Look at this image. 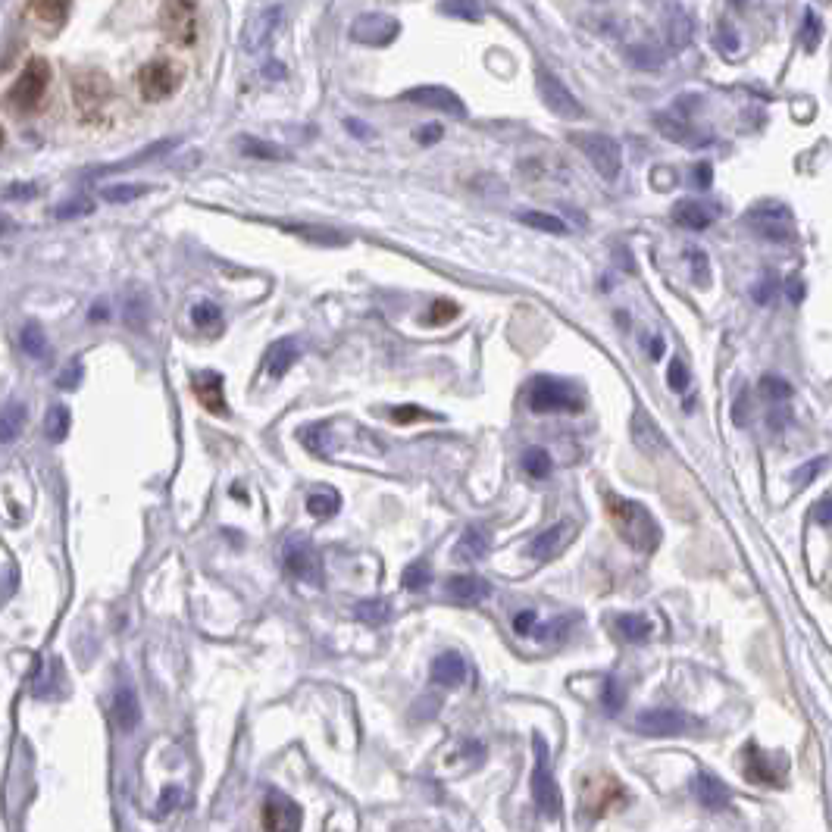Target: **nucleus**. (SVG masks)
<instances>
[{
    "instance_id": "nucleus-45",
    "label": "nucleus",
    "mask_w": 832,
    "mask_h": 832,
    "mask_svg": "<svg viewBox=\"0 0 832 832\" xmlns=\"http://www.w3.org/2000/svg\"><path fill=\"white\" fill-rule=\"evenodd\" d=\"M88 213H94V201H88V198H72L54 210L57 219H76V216H88Z\"/></svg>"
},
{
    "instance_id": "nucleus-20",
    "label": "nucleus",
    "mask_w": 832,
    "mask_h": 832,
    "mask_svg": "<svg viewBox=\"0 0 832 832\" xmlns=\"http://www.w3.org/2000/svg\"><path fill=\"white\" fill-rule=\"evenodd\" d=\"M113 720L122 732H132L141 720V707H138V695L132 685H119L113 695Z\"/></svg>"
},
{
    "instance_id": "nucleus-44",
    "label": "nucleus",
    "mask_w": 832,
    "mask_h": 832,
    "mask_svg": "<svg viewBox=\"0 0 832 832\" xmlns=\"http://www.w3.org/2000/svg\"><path fill=\"white\" fill-rule=\"evenodd\" d=\"M761 395L767 401H786L792 398V385L782 376H761Z\"/></svg>"
},
{
    "instance_id": "nucleus-56",
    "label": "nucleus",
    "mask_w": 832,
    "mask_h": 832,
    "mask_svg": "<svg viewBox=\"0 0 832 832\" xmlns=\"http://www.w3.org/2000/svg\"><path fill=\"white\" fill-rule=\"evenodd\" d=\"M535 626V610H520L517 620H513V629H517L520 635H529Z\"/></svg>"
},
{
    "instance_id": "nucleus-64",
    "label": "nucleus",
    "mask_w": 832,
    "mask_h": 832,
    "mask_svg": "<svg viewBox=\"0 0 832 832\" xmlns=\"http://www.w3.org/2000/svg\"><path fill=\"white\" fill-rule=\"evenodd\" d=\"M0 144H4V132H0Z\"/></svg>"
},
{
    "instance_id": "nucleus-12",
    "label": "nucleus",
    "mask_w": 832,
    "mask_h": 832,
    "mask_svg": "<svg viewBox=\"0 0 832 832\" xmlns=\"http://www.w3.org/2000/svg\"><path fill=\"white\" fill-rule=\"evenodd\" d=\"M304 814L301 807L285 795H269L263 807V826L266 832H301Z\"/></svg>"
},
{
    "instance_id": "nucleus-10",
    "label": "nucleus",
    "mask_w": 832,
    "mask_h": 832,
    "mask_svg": "<svg viewBox=\"0 0 832 832\" xmlns=\"http://www.w3.org/2000/svg\"><path fill=\"white\" fill-rule=\"evenodd\" d=\"M47 85H51V66L47 60L35 57L26 69H22V76L16 79V85L10 88V104L16 110H35L38 101L44 97Z\"/></svg>"
},
{
    "instance_id": "nucleus-2",
    "label": "nucleus",
    "mask_w": 832,
    "mask_h": 832,
    "mask_svg": "<svg viewBox=\"0 0 832 832\" xmlns=\"http://www.w3.org/2000/svg\"><path fill=\"white\" fill-rule=\"evenodd\" d=\"M526 407L532 413H576L585 407V395L567 379L535 376L526 385Z\"/></svg>"
},
{
    "instance_id": "nucleus-28",
    "label": "nucleus",
    "mask_w": 832,
    "mask_h": 832,
    "mask_svg": "<svg viewBox=\"0 0 832 832\" xmlns=\"http://www.w3.org/2000/svg\"><path fill=\"white\" fill-rule=\"evenodd\" d=\"M617 632H620V639L626 642H648L651 639V632H654V623L642 614H623L617 617Z\"/></svg>"
},
{
    "instance_id": "nucleus-1",
    "label": "nucleus",
    "mask_w": 832,
    "mask_h": 832,
    "mask_svg": "<svg viewBox=\"0 0 832 832\" xmlns=\"http://www.w3.org/2000/svg\"><path fill=\"white\" fill-rule=\"evenodd\" d=\"M604 510L610 523H614L617 535L635 551H654L660 545V529L654 523V517L648 513V507H642L639 501L623 498L617 492H610L604 498Z\"/></svg>"
},
{
    "instance_id": "nucleus-25",
    "label": "nucleus",
    "mask_w": 832,
    "mask_h": 832,
    "mask_svg": "<svg viewBox=\"0 0 832 832\" xmlns=\"http://www.w3.org/2000/svg\"><path fill=\"white\" fill-rule=\"evenodd\" d=\"M695 795L707 811H723V807H729V789L711 773H701L695 779Z\"/></svg>"
},
{
    "instance_id": "nucleus-24",
    "label": "nucleus",
    "mask_w": 832,
    "mask_h": 832,
    "mask_svg": "<svg viewBox=\"0 0 832 832\" xmlns=\"http://www.w3.org/2000/svg\"><path fill=\"white\" fill-rule=\"evenodd\" d=\"M467 679V664L457 651H445L432 660V682L438 685H460Z\"/></svg>"
},
{
    "instance_id": "nucleus-13",
    "label": "nucleus",
    "mask_w": 832,
    "mask_h": 832,
    "mask_svg": "<svg viewBox=\"0 0 832 832\" xmlns=\"http://www.w3.org/2000/svg\"><path fill=\"white\" fill-rule=\"evenodd\" d=\"M573 535H576V526L573 523H554V526H548L545 532H538L532 542H529V548H526V554L532 557V560H538V564H545V560H554L560 551H564L570 542H573Z\"/></svg>"
},
{
    "instance_id": "nucleus-15",
    "label": "nucleus",
    "mask_w": 832,
    "mask_h": 832,
    "mask_svg": "<svg viewBox=\"0 0 832 832\" xmlns=\"http://www.w3.org/2000/svg\"><path fill=\"white\" fill-rule=\"evenodd\" d=\"M398 35V19L395 16H385V13H366L354 22V29H351V38L360 41V44H388V41H395Z\"/></svg>"
},
{
    "instance_id": "nucleus-50",
    "label": "nucleus",
    "mask_w": 832,
    "mask_h": 832,
    "mask_svg": "<svg viewBox=\"0 0 832 832\" xmlns=\"http://www.w3.org/2000/svg\"><path fill=\"white\" fill-rule=\"evenodd\" d=\"M717 44H720V51H723L726 57H732V54L739 51V35L732 32L729 26H720V29H717Z\"/></svg>"
},
{
    "instance_id": "nucleus-31",
    "label": "nucleus",
    "mask_w": 832,
    "mask_h": 832,
    "mask_svg": "<svg viewBox=\"0 0 832 832\" xmlns=\"http://www.w3.org/2000/svg\"><path fill=\"white\" fill-rule=\"evenodd\" d=\"M523 470H526V476H532V479H548L551 470H554L551 454H548L545 448H529V451L523 454Z\"/></svg>"
},
{
    "instance_id": "nucleus-53",
    "label": "nucleus",
    "mask_w": 832,
    "mask_h": 832,
    "mask_svg": "<svg viewBox=\"0 0 832 832\" xmlns=\"http://www.w3.org/2000/svg\"><path fill=\"white\" fill-rule=\"evenodd\" d=\"M711 182H714V169H711V163H698L695 169H692V185L695 188H711Z\"/></svg>"
},
{
    "instance_id": "nucleus-46",
    "label": "nucleus",
    "mask_w": 832,
    "mask_h": 832,
    "mask_svg": "<svg viewBox=\"0 0 832 832\" xmlns=\"http://www.w3.org/2000/svg\"><path fill=\"white\" fill-rule=\"evenodd\" d=\"M454 316H457V304H451V301H435V304L429 307V313H426V323L442 326V323L454 320Z\"/></svg>"
},
{
    "instance_id": "nucleus-42",
    "label": "nucleus",
    "mask_w": 832,
    "mask_h": 832,
    "mask_svg": "<svg viewBox=\"0 0 832 832\" xmlns=\"http://www.w3.org/2000/svg\"><path fill=\"white\" fill-rule=\"evenodd\" d=\"M151 188L148 185H110L101 191V198L110 201V204H129L135 198H141V194H148Z\"/></svg>"
},
{
    "instance_id": "nucleus-23",
    "label": "nucleus",
    "mask_w": 832,
    "mask_h": 832,
    "mask_svg": "<svg viewBox=\"0 0 832 832\" xmlns=\"http://www.w3.org/2000/svg\"><path fill=\"white\" fill-rule=\"evenodd\" d=\"M492 548V532L485 526H470L467 532L460 535V542L454 545V557L457 560H482Z\"/></svg>"
},
{
    "instance_id": "nucleus-11",
    "label": "nucleus",
    "mask_w": 832,
    "mask_h": 832,
    "mask_svg": "<svg viewBox=\"0 0 832 832\" xmlns=\"http://www.w3.org/2000/svg\"><path fill=\"white\" fill-rule=\"evenodd\" d=\"M285 22V7H263L260 13H254L248 19V26H244V35H241V47H244V54H260L269 47V41H273V35L279 32V26Z\"/></svg>"
},
{
    "instance_id": "nucleus-63",
    "label": "nucleus",
    "mask_w": 832,
    "mask_h": 832,
    "mask_svg": "<svg viewBox=\"0 0 832 832\" xmlns=\"http://www.w3.org/2000/svg\"><path fill=\"white\" fill-rule=\"evenodd\" d=\"M10 232H16V223L10 216H0V235H10Z\"/></svg>"
},
{
    "instance_id": "nucleus-48",
    "label": "nucleus",
    "mask_w": 832,
    "mask_h": 832,
    "mask_svg": "<svg viewBox=\"0 0 832 832\" xmlns=\"http://www.w3.org/2000/svg\"><path fill=\"white\" fill-rule=\"evenodd\" d=\"M667 385H670L673 391H685V385H689V370H685L682 360H673V363H670Z\"/></svg>"
},
{
    "instance_id": "nucleus-38",
    "label": "nucleus",
    "mask_w": 832,
    "mask_h": 832,
    "mask_svg": "<svg viewBox=\"0 0 832 832\" xmlns=\"http://www.w3.org/2000/svg\"><path fill=\"white\" fill-rule=\"evenodd\" d=\"M685 260H689V266H692V282L698 288L711 285V260H707V254L701 248H685Z\"/></svg>"
},
{
    "instance_id": "nucleus-29",
    "label": "nucleus",
    "mask_w": 832,
    "mask_h": 832,
    "mask_svg": "<svg viewBox=\"0 0 832 832\" xmlns=\"http://www.w3.org/2000/svg\"><path fill=\"white\" fill-rule=\"evenodd\" d=\"M238 148H241L244 157H254V160H288L291 157L285 148H279V144L260 141V138H251V135L238 138Z\"/></svg>"
},
{
    "instance_id": "nucleus-6",
    "label": "nucleus",
    "mask_w": 832,
    "mask_h": 832,
    "mask_svg": "<svg viewBox=\"0 0 832 832\" xmlns=\"http://www.w3.org/2000/svg\"><path fill=\"white\" fill-rule=\"evenodd\" d=\"M748 223L754 226L757 235L767 241H776V244H786L795 238V219H792L789 207L779 201H764V204L751 207Z\"/></svg>"
},
{
    "instance_id": "nucleus-59",
    "label": "nucleus",
    "mask_w": 832,
    "mask_h": 832,
    "mask_svg": "<svg viewBox=\"0 0 832 832\" xmlns=\"http://www.w3.org/2000/svg\"><path fill=\"white\" fill-rule=\"evenodd\" d=\"M811 517H814L820 526H829V498H820V501H817V507H814Z\"/></svg>"
},
{
    "instance_id": "nucleus-22",
    "label": "nucleus",
    "mask_w": 832,
    "mask_h": 832,
    "mask_svg": "<svg viewBox=\"0 0 832 832\" xmlns=\"http://www.w3.org/2000/svg\"><path fill=\"white\" fill-rule=\"evenodd\" d=\"M632 442H635V448L645 451V454H660V451H667L664 435L657 432V426L648 420V413H645V410H635V416H632Z\"/></svg>"
},
{
    "instance_id": "nucleus-27",
    "label": "nucleus",
    "mask_w": 832,
    "mask_h": 832,
    "mask_svg": "<svg viewBox=\"0 0 832 832\" xmlns=\"http://www.w3.org/2000/svg\"><path fill=\"white\" fill-rule=\"evenodd\" d=\"M692 35H695L692 16L685 13L682 7H673L670 26H667V38H670V47H673V51H682V47H689V44H692Z\"/></svg>"
},
{
    "instance_id": "nucleus-36",
    "label": "nucleus",
    "mask_w": 832,
    "mask_h": 832,
    "mask_svg": "<svg viewBox=\"0 0 832 832\" xmlns=\"http://www.w3.org/2000/svg\"><path fill=\"white\" fill-rule=\"evenodd\" d=\"M191 323L198 326V329H204V332H216L219 326H223V310H219L216 304H210V301H201V304H194L191 307Z\"/></svg>"
},
{
    "instance_id": "nucleus-30",
    "label": "nucleus",
    "mask_w": 832,
    "mask_h": 832,
    "mask_svg": "<svg viewBox=\"0 0 832 832\" xmlns=\"http://www.w3.org/2000/svg\"><path fill=\"white\" fill-rule=\"evenodd\" d=\"M520 219H523L526 226L538 229V232H551V235H567L570 232V226L564 223V219L551 216V213H542V210H526V213H520Z\"/></svg>"
},
{
    "instance_id": "nucleus-62",
    "label": "nucleus",
    "mask_w": 832,
    "mask_h": 832,
    "mask_svg": "<svg viewBox=\"0 0 832 832\" xmlns=\"http://www.w3.org/2000/svg\"><path fill=\"white\" fill-rule=\"evenodd\" d=\"M438 138H442V126H426V129L420 132V141H423V144L438 141Z\"/></svg>"
},
{
    "instance_id": "nucleus-55",
    "label": "nucleus",
    "mask_w": 832,
    "mask_h": 832,
    "mask_svg": "<svg viewBox=\"0 0 832 832\" xmlns=\"http://www.w3.org/2000/svg\"><path fill=\"white\" fill-rule=\"evenodd\" d=\"M35 191H38V185H32V182H19V185H10V188L4 191V201H16V198H35Z\"/></svg>"
},
{
    "instance_id": "nucleus-43",
    "label": "nucleus",
    "mask_w": 832,
    "mask_h": 832,
    "mask_svg": "<svg viewBox=\"0 0 832 832\" xmlns=\"http://www.w3.org/2000/svg\"><path fill=\"white\" fill-rule=\"evenodd\" d=\"M429 582H432V573H429V567L423 564V560H416V564H410L404 570V589L407 592H426Z\"/></svg>"
},
{
    "instance_id": "nucleus-49",
    "label": "nucleus",
    "mask_w": 832,
    "mask_h": 832,
    "mask_svg": "<svg viewBox=\"0 0 832 832\" xmlns=\"http://www.w3.org/2000/svg\"><path fill=\"white\" fill-rule=\"evenodd\" d=\"M632 63H639V66H660L664 63V54H657L654 47H632Z\"/></svg>"
},
{
    "instance_id": "nucleus-54",
    "label": "nucleus",
    "mask_w": 832,
    "mask_h": 832,
    "mask_svg": "<svg viewBox=\"0 0 832 832\" xmlns=\"http://www.w3.org/2000/svg\"><path fill=\"white\" fill-rule=\"evenodd\" d=\"M66 10H69L66 4H35L32 7L35 16H44V19H51V22H60L66 16Z\"/></svg>"
},
{
    "instance_id": "nucleus-34",
    "label": "nucleus",
    "mask_w": 832,
    "mask_h": 832,
    "mask_svg": "<svg viewBox=\"0 0 832 832\" xmlns=\"http://www.w3.org/2000/svg\"><path fill=\"white\" fill-rule=\"evenodd\" d=\"M307 510H310V517H316V520H329L341 510V501H338L335 492H313V495H307Z\"/></svg>"
},
{
    "instance_id": "nucleus-18",
    "label": "nucleus",
    "mask_w": 832,
    "mask_h": 832,
    "mask_svg": "<svg viewBox=\"0 0 832 832\" xmlns=\"http://www.w3.org/2000/svg\"><path fill=\"white\" fill-rule=\"evenodd\" d=\"M191 388L198 401L210 410V413H226V395H223V376L204 370V373H194Z\"/></svg>"
},
{
    "instance_id": "nucleus-39",
    "label": "nucleus",
    "mask_w": 832,
    "mask_h": 832,
    "mask_svg": "<svg viewBox=\"0 0 832 832\" xmlns=\"http://www.w3.org/2000/svg\"><path fill=\"white\" fill-rule=\"evenodd\" d=\"M657 132H664L667 138H673V141H679V144H701V141H704V138L695 135L689 126H682V122H673V119H667V116L657 119Z\"/></svg>"
},
{
    "instance_id": "nucleus-58",
    "label": "nucleus",
    "mask_w": 832,
    "mask_h": 832,
    "mask_svg": "<svg viewBox=\"0 0 832 832\" xmlns=\"http://www.w3.org/2000/svg\"><path fill=\"white\" fill-rule=\"evenodd\" d=\"M79 379H82V366H76V370H72V366H69V370L63 373V379H60L57 385H60V388H76V385H79Z\"/></svg>"
},
{
    "instance_id": "nucleus-5",
    "label": "nucleus",
    "mask_w": 832,
    "mask_h": 832,
    "mask_svg": "<svg viewBox=\"0 0 832 832\" xmlns=\"http://www.w3.org/2000/svg\"><path fill=\"white\" fill-rule=\"evenodd\" d=\"M282 564L291 576H298L301 582H323V554L316 551V545L304 535H288L282 542Z\"/></svg>"
},
{
    "instance_id": "nucleus-19",
    "label": "nucleus",
    "mask_w": 832,
    "mask_h": 832,
    "mask_svg": "<svg viewBox=\"0 0 832 832\" xmlns=\"http://www.w3.org/2000/svg\"><path fill=\"white\" fill-rule=\"evenodd\" d=\"M492 595V582H485L482 576H451L448 579V598L460 604H479Z\"/></svg>"
},
{
    "instance_id": "nucleus-41",
    "label": "nucleus",
    "mask_w": 832,
    "mask_h": 832,
    "mask_svg": "<svg viewBox=\"0 0 832 832\" xmlns=\"http://www.w3.org/2000/svg\"><path fill=\"white\" fill-rule=\"evenodd\" d=\"M601 704H604V711L607 714H620L623 711V704H626V692H623V685L617 676H610L604 682V689H601Z\"/></svg>"
},
{
    "instance_id": "nucleus-8",
    "label": "nucleus",
    "mask_w": 832,
    "mask_h": 832,
    "mask_svg": "<svg viewBox=\"0 0 832 832\" xmlns=\"http://www.w3.org/2000/svg\"><path fill=\"white\" fill-rule=\"evenodd\" d=\"M698 720L689 717L679 707H648L639 717H635V732H642V736H682V732L695 729Z\"/></svg>"
},
{
    "instance_id": "nucleus-17",
    "label": "nucleus",
    "mask_w": 832,
    "mask_h": 832,
    "mask_svg": "<svg viewBox=\"0 0 832 832\" xmlns=\"http://www.w3.org/2000/svg\"><path fill=\"white\" fill-rule=\"evenodd\" d=\"M720 216L717 207H707L701 201H679L673 207V223L692 232H704L707 226H714V219Z\"/></svg>"
},
{
    "instance_id": "nucleus-9",
    "label": "nucleus",
    "mask_w": 832,
    "mask_h": 832,
    "mask_svg": "<svg viewBox=\"0 0 832 832\" xmlns=\"http://www.w3.org/2000/svg\"><path fill=\"white\" fill-rule=\"evenodd\" d=\"M179 85H182V69L166 57L144 63L138 72V88L148 101H166L169 94H176Z\"/></svg>"
},
{
    "instance_id": "nucleus-21",
    "label": "nucleus",
    "mask_w": 832,
    "mask_h": 832,
    "mask_svg": "<svg viewBox=\"0 0 832 832\" xmlns=\"http://www.w3.org/2000/svg\"><path fill=\"white\" fill-rule=\"evenodd\" d=\"M163 22H166L169 38H176L182 44L194 41V26H198V22H194V7H188V4H169L163 10Z\"/></svg>"
},
{
    "instance_id": "nucleus-14",
    "label": "nucleus",
    "mask_w": 832,
    "mask_h": 832,
    "mask_svg": "<svg viewBox=\"0 0 832 832\" xmlns=\"http://www.w3.org/2000/svg\"><path fill=\"white\" fill-rule=\"evenodd\" d=\"M404 101H413V104H420V107H432V110H442L454 119H463L467 116V107H463L460 97L451 91V88H442V85H420V88H410L404 94Z\"/></svg>"
},
{
    "instance_id": "nucleus-60",
    "label": "nucleus",
    "mask_w": 832,
    "mask_h": 832,
    "mask_svg": "<svg viewBox=\"0 0 832 832\" xmlns=\"http://www.w3.org/2000/svg\"><path fill=\"white\" fill-rule=\"evenodd\" d=\"M345 126H348V132H351V135H357V138H373V132L366 129V122H357V119H345Z\"/></svg>"
},
{
    "instance_id": "nucleus-26",
    "label": "nucleus",
    "mask_w": 832,
    "mask_h": 832,
    "mask_svg": "<svg viewBox=\"0 0 832 832\" xmlns=\"http://www.w3.org/2000/svg\"><path fill=\"white\" fill-rule=\"evenodd\" d=\"M26 420H29V407L22 401H10L4 410H0V445L19 438V432L26 429Z\"/></svg>"
},
{
    "instance_id": "nucleus-47",
    "label": "nucleus",
    "mask_w": 832,
    "mask_h": 832,
    "mask_svg": "<svg viewBox=\"0 0 832 832\" xmlns=\"http://www.w3.org/2000/svg\"><path fill=\"white\" fill-rule=\"evenodd\" d=\"M776 291H779V282H776L773 276H767L764 282H757V285L751 288V298H754L757 304H773Z\"/></svg>"
},
{
    "instance_id": "nucleus-16",
    "label": "nucleus",
    "mask_w": 832,
    "mask_h": 832,
    "mask_svg": "<svg viewBox=\"0 0 832 832\" xmlns=\"http://www.w3.org/2000/svg\"><path fill=\"white\" fill-rule=\"evenodd\" d=\"M298 357H301V345L295 338H279V341H273V345H269V351H266V357H263V373L273 379V382H279L291 366L298 363Z\"/></svg>"
},
{
    "instance_id": "nucleus-40",
    "label": "nucleus",
    "mask_w": 832,
    "mask_h": 832,
    "mask_svg": "<svg viewBox=\"0 0 832 832\" xmlns=\"http://www.w3.org/2000/svg\"><path fill=\"white\" fill-rule=\"evenodd\" d=\"M69 426H72L69 410L63 404L51 407V413H47V438H51V442H63V438L69 435Z\"/></svg>"
},
{
    "instance_id": "nucleus-3",
    "label": "nucleus",
    "mask_w": 832,
    "mask_h": 832,
    "mask_svg": "<svg viewBox=\"0 0 832 832\" xmlns=\"http://www.w3.org/2000/svg\"><path fill=\"white\" fill-rule=\"evenodd\" d=\"M570 141L576 144V148L592 160V166L598 169V176L607 179V182H614L620 176V169H623V148H620V141L617 138H610V135H598V132H573Z\"/></svg>"
},
{
    "instance_id": "nucleus-61",
    "label": "nucleus",
    "mask_w": 832,
    "mask_h": 832,
    "mask_svg": "<svg viewBox=\"0 0 832 832\" xmlns=\"http://www.w3.org/2000/svg\"><path fill=\"white\" fill-rule=\"evenodd\" d=\"M823 467H826V460H823V457H820V460H814L811 467H804V470L798 473V485H801V482H807V479H814V473H820Z\"/></svg>"
},
{
    "instance_id": "nucleus-7",
    "label": "nucleus",
    "mask_w": 832,
    "mask_h": 832,
    "mask_svg": "<svg viewBox=\"0 0 832 832\" xmlns=\"http://www.w3.org/2000/svg\"><path fill=\"white\" fill-rule=\"evenodd\" d=\"M535 88H538V97L545 101V107L551 113H557L560 119H582L585 116L582 104L576 101V94L560 82L551 69H545V66L535 69Z\"/></svg>"
},
{
    "instance_id": "nucleus-57",
    "label": "nucleus",
    "mask_w": 832,
    "mask_h": 832,
    "mask_svg": "<svg viewBox=\"0 0 832 832\" xmlns=\"http://www.w3.org/2000/svg\"><path fill=\"white\" fill-rule=\"evenodd\" d=\"M445 13L451 16H463V19H479V7H470V4H448Z\"/></svg>"
},
{
    "instance_id": "nucleus-37",
    "label": "nucleus",
    "mask_w": 832,
    "mask_h": 832,
    "mask_svg": "<svg viewBox=\"0 0 832 832\" xmlns=\"http://www.w3.org/2000/svg\"><path fill=\"white\" fill-rule=\"evenodd\" d=\"M169 148H176V141H160V144H151V148H144L141 154H135V157H129V160H122V163H116V166H104L101 173H119V169L141 166V163H148V160H154V157L166 154Z\"/></svg>"
},
{
    "instance_id": "nucleus-33",
    "label": "nucleus",
    "mask_w": 832,
    "mask_h": 832,
    "mask_svg": "<svg viewBox=\"0 0 832 832\" xmlns=\"http://www.w3.org/2000/svg\"><path fill=\"white\" fill-rule=\"evenodd\" d=\"M22 351H26L32 360H44L47 351H51V345H47V335L38 323H29L26 329H22Z\"/></svg>"
},
{
    "instance_id": "nucleus-4",
    "label": "nucleus",
    "mask_w": 832,
    "mask_h": 832,
    "mask_svg": "<svg viewBox=\"0 0 832 832\" xmlns=\"http://www.w3.org/2000/svg\"><path fill=\"white\" fill-rule=\"evenodd\" d=\"M532 745H535V773H532V795H535V804H538V811H542L545 817H560V789H557L554 773H551L548 742H545L542 732H535Z\"/></svg>"
},
{
    "instance_id": "nucleus-51",
    "label": "nucleus",
    "mask_w": 832,
    "mask_h": 832,
    "mask_svg": "<svg viewBox=\"0 0 832 832\" xmlns=\"http://www.w3.org/2000/svg\"><path fill=\"white\" fill-rule=\"evenodd\" d=\"M817 41H820V16L807 10V16H804V44L817 47Z\"/></svg>"
},
{
    "instance_id": "nucleus-52",
    "label": "nucleus",
    "mask_w": 832,
    "mask_h": 832,
    "mask_svg": "<svg viewBox=\"0 0 832 832\" xmlns=\"http://www.w3.org/2000/svg\"><path fill=\"white\" fill-rule=\"evenodd\" d=\"M391 413V420L395 423H410V420H426V410H420V407H391L388 410Z\"/></svg>"
},
{
    "instance_id": "nucleus-32",
    "label": "nucleus",
    "mask_w": 832,
    "mask_h": 832,
    "mask_svg": "<svg viewBox=\"0 0 832 832\" xmlns=\"http://www.w3.org/2000/svg\"><path fill=\"white\" fill-rule=\"evenodd\" d=\"M357 617L366 626H382L391 617V604L385 598H366V601L357 604Z\"/></svg>"
},
{
    "instance_id": "nucleus-35",
    "label": "nucleus",
    "mask_w": 832,
    "mask_h": 832,
    "mask_svg": "<svg viewBox=\"0 0 832 832\" xmlns=\"http://www.w3.org/2000/svg\"><path fill=\"white\" fill-rule=\"evenodd\" d=\"M288 232H295V235H301V238H307V241H316V244H345L348 241V235H341V232H335V229H323V226H301V223H291V226H285Z\"/></svg>"
}]
</instances>
